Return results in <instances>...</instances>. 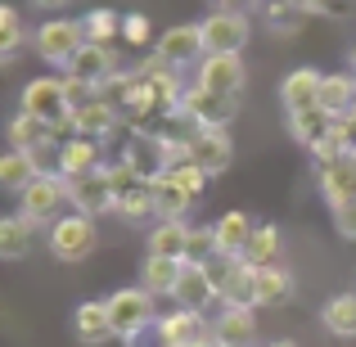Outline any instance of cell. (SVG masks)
<instances>
[{
	"instance_id": "obj_1",
	"label": "cell",
	"mask_w": 356,
	"mask_h": 347,
	"mask_svg": "<svg viewBox=\"0 0 356 347\" xmlns=\"http://www.w3.org/2000/svg\"><path fill=\"white\" fill-rule=\"evenodd\" d=\"M104 302H108V321H113V339H118V343H136L140 334L149 330V325H158V312H154L158 298L149 293L145 284L113 289Z\"/></svg>"
},
{
	"instance_id": "obj_2",
	"label": "cell",
	"mask_w": 356,
	"mask_h": 347,
	"mask_svg": "<svg viewBox=\"0 0 356 347\" xmlns=\"http://www.w3.org/2000/svg\"><path fill=\"white\" fill-rule=\"evenodd\" d=\"M18 212H23L32 226L50 230L63 212H72V194H68V176L59 172H41L23 194H18Z\"/></svg>"
},
{
	"instance_id": "obj_3",
	"label": "cell",
	"mask_w": 356,
	"mask_h": 347,
	"mask_svg": "<svg viewBox=\"0 0 356 347\" xmlns=\"http://www.w3.org/2000/svg\"><path fill=\"white\" fill-rule=\"evenodd\" d=\"M45 243H50V257L54 261H86L90 252L99 248V230H95V217L86 212H63L50 230H45Z\"/></svg>"
},
{
	"instance_id": "obj_4",
	"label": "cell",
	"mask_w": 356,
	"mask_h": 347,
	"mask_svg": "<svg viewBox=\"0 0 356 347\" xmlns=\"http://www.w3.org/2000/svg\"><path fill=\"white\" fill-rule=\"evenodd\" d=\"M32 45L50 68H68L77 59V50L86 45V32H81V18H45L32 32Z\"/></svg>"
},
{
	"instance_id": "obj_5",
	"label": "cell",
	"mask_w": 356,
	"mask_h": 347,
	"mask_svg": "<svg viewBox=\"0 0 356 347\" xmlns=\"http://www.w3.org/2000/svg\"><path fill=\"white\" fill-rule=\"evenodd\" d=\"M18 113H32L41 122H50V127H59V122L72 118V104H68V90H63V77H36L23 86V95H18Z\"/></svg>"
},
{
	"instance_id": "obj_6",
	"label": "cell",
	"mask_w": 356,
	"mask_h": 347,
	"mask_svg": "<svg viewBox=\"0 0 356 347\" xmlns=\"http://www.w3.org/2000/svg\"><path fill=\"white\" fill-rule=\"evenodd\" d=\"M158 347H208L212 343V325L203 312H190V307H172V312L158 316L154 325Z\"/></svg>"
},
{
	"instance_id": "obj_7",
	"label": "cell",
	"mask_w": 356,
	"mask_h": 347,
	"mask_svg": "<svg viewBox=\"0 0 356 347\" xmlns=\"http://www.w3.org/2000/svg\"><path fill=\"white\" fill-rule=\"evenodd\" d=\"M243 81H248V68H243L239 54H203L199 68H194V86L212 90V95H226V99L243 95Z\"/></svg>"
},
{
	"instance_id": "obj_8",
	"label": "cell",
	"mask_w": 356,
	"mask_h": 347,
	"mask_svg": "<svg viewBox=\"0 0 356 347\" xmlns=\"http://www.w3.org/2000/svg\"><path fill=\"white\" fill-rule=\"evenodd\" d=\"M235 108H239V99H226V95H212V90H203V86H185V95H181V113L185 122H190L194 131L199 127H230V118H235Z\"/></svg>"
},
{
	"instance_id": "obj_9",
	"label": "cell",
	"mask_w": 356,
	"mask_h": 347,
	"mask_svg": "<svg viewBox=\"0 0 356 347\" xmlns=\"http://www.w3.org/2000/svg\"><path fill=\"white\" fill-rule=\"evenodd\" d=\"M190 145H194V163L217 181V176L230 172L235 163V140H230V127H199L190 131Z\"/></svg>"
},
{
	"instance_id": "obj_10",
	"label": "cell",
	"mask_w": 356,
	"mask_h": 347,
	"mask_svg": "<svg viewBox=\"0 0 356 347\" xmlns=\"http://www.w3.org/2000/svg\"><path fill=\"white\" fill-rule=\"evenodd\" d=\"M154 54L163 63H172V68H199V59L208 54V50H203L199 23H176V27H167V32L154 41Z\"/></svg>"
},
{
	"instance_id": "obj_11",
	"label": "cell",
	"mask_w": 356,
	"mask_h": 347,
	"mask_svg": "<svg viewBox=\"0 0 356 347\" xmlns=\"http://www.w3.org/2000/svg\"><path fill=\"white\" fill-rule=\"evenodd\" d=\"M199 32H203V50L208 54H239L248 45V14H221V9H212L199 23Z\"/></svg>"
},
{
	"instance_id": "obj_12",
	"label": "cell",
	"mask_w": 356,
	"mask_h": 347,
	"mask_svg": "<svg viewBox=\"0 0 356 347\" xmlns=\"http://www.w3.org/2000/svg\"><path fill=\"white\" fill-rule=\"evenodd\" d=\"M68 194H72V212H86V217H108L118 212V199H113V185H108V172H86L77 181H68Z\"/></svg>"
},
{
	"instance_id": "obj_13",
	"label": "cell",
	"mask_w": 356,
	"mask_h": 347,
	"mask_svg": "<svg viewBox=\"0 0 356 347\" xmlns=\"http://www.w3.org/2000/svg\"><path fill=\"white\" fill-rule=\"evenodd\" d=\"M118 72V54H113V45H95V41H86L77 50V59L63 68V77H72V81H86V86H104L108 77Z\"/></svg>"
},
{
	"instance_id": "obj_14",
	"label": "cell",
	"mask_w": 356,
	"mask_h": 347,
	"mask_svg": "<svg viewBox=\"0 0 356 347\" xmlns=\"http://www.w3.org/2000/svg\"><path fill=\"white\" fill-rule=\"evenodd\" d=\"M321 81H325V72L312 68V63L289 72V77L280 81V104H284V113H302V108L321 104Z\"/></svg>"
},
{
	"instance_id": "obj_15",
	"label": "cell",
	"mask_w": 356,
	"mask_h": 347,
	"mask_svg": "<svg viewBox=\"0 0 356 347\" xmlns=\"http://www.w3.org/2000/svg\"><path fill=\"white\" fill-rule=\"evenodd\" d=\"M316 190H321V199L330 203V208L352 203V199H356V154L339 158V163L316 167Z\"/></svg>"
},
{
	"instance_id": "obj_16",
	"label": "cell",
	"mask_w": 356,
	"mask_h": 347,
	"mask_svg": "<svg viewBox=\"0 0 356 347\" xmlns=\"http://www.w3.org/2000/svg\"><path fill=\"white\" fill-rule=\"evenodd\" d=\"M104 167V145H99L95 136H72L59 145V176H68V181H77V176L86 172H99Z\"/></svg>"
},
{
	"instance_id": "obj_17",
	"label": "cell",
	"mask_w": 356,
	"mask_h": 347,
	"mask_svg": "<svg viewBox=\"0 0 356 347\" xmlns=\"http://www.w3.org/2000/svg\"><path fill=\"white\" fill-rule=\"evenodd\" d=\"M257 334V307H221V316L212 321V343L221 347H248Z\"/></svg>"
},
{
	"instance_id": "obj_18",
	"label": "cell",
	"mask_w": 356,
	"mask_h": 347,
	"mask_svg": "<svg viewBox=\"0 0 356 347\" xmlns=\"http://www.w3.org/2000/svg\"><path fill=\"white\" fill-rule=\"evenodd\" d=\"M72 122H77V131H81V136L108 140V136H113V131L122 127V108L113 104V99L95 95V99H86L81 108H72Z\"/></svg>"
},
{
	"instance_id": "obj_19",
	"label": "cell",
	"mask_w": 356,
	"mask_h": 347,
	"mask_svg": "<svg viewBox=\"0 0 356 347\" xmlns=\"http://www.w3.org/2000/svg\"><path fill=\"white\" fill-rule=\"evenodd\" d=\"M176 307H190V312H203L208 316V307H217V289H212V280H208V271L203 266H190L185 261V271H181V284H176Z\"/></svg>"
},
{
	"instance_id": "obj_20",
	"label": "cell",
	"mask_w": 356,
	"mask_h": 347,
	"mask_svg": "<svg viewBox=\"0 0 356 347\" xmlns=\"http://www.w3.org/2000/svg\"><path fill=\"white\" fill-rule=\"evenodd\" d=\"M321 108H325L334 122L348 118L352 108H356V72H352V68L325 72V81H321Z\"/></svg>"
},
{
	"instance_id": "obj_21",
	"label": "cell",
	"mask_w": 356,
	"mask_h": 347,
	"mask_svg": "<svg viewBox=\"0 0 356 347\" xmlns=\"http://www.w3.org/2000/svg\"><path fill=\"white\" fill-rule=\"evenodd\" d=\"M72 330H77V339L86 343V347L113 339V321H108V302H104V298H90V302H81L77 312H72Z\"/></svg>"
},
{
	"instance_id": "obj_22",
	"label": "cell",
	"mask_w": 356,
	"mask_h": 347,
	"mask_svg": "<svg viewBox=\"0 0 356 347\" xmlns=\"http://www.w3.org/2000/svg\"><path fill=\"white\" fill-rule=\"evenodd\" d=\"M212 230H217V248L226 252V257H243V248H248V239H252V217L248 212H239V208H230V212H221L217 221H212Z\"/></svg>"
},
{
	"instance_id": "obj_23",
	"label": "cell",
	"mask_w": 356,
	"mask_h": 347,
	"mask_svg": "<svg viewBox=\"0 0 356 347\" xmlns=\"http://www.w3.org/2000/svg\"><path fill=\"white\" fill-rule=\"evenodd\" d=\"M41 176V163H36V154H23V149H9V154H0V190L5 194H23L27 185Z\"/></svg>"
},
{
	"instance_id": "obj_24",
	"label": "cell",
	"mask_w": 356,
	"mask_h": 347,
	"mask_svg": "<svg viewBox=\"0 0 356 347\" xmlns=\"http://www.w3.org/2000/svg\"><path fill=\"white\" fill-rule=\"evenodd\" d=\"M252 293L257 307H284L293 298V275L284 266H252Z\"/></svg>"
},
{
	"instance_id": "obj_25",
	"label": "cell",
	"mask_w": 356,
	"mask_h": 347,
	"mask_svg": "<svg viewBox=\"0 0 356 347\" xmlns=\"http://www.w3.org/2000/svg\"><path fill=\"white\" fill-rule=\"evenodd\" d=\"M36 243V226L23 217V212H9L0 217V257L5 261H23Z\"/></svg>"
},
{
	"instance_id": "obj_26",
	"label": "cell",
	"mask_w": 356,
	"mask_h": 347,
	"mask_svg": "<svg viewBox=\"0 0 356 347\" xmlns=\"http://www.w3.org/2000/svg\"><path fill=\"white\" fill-rule=\"evenodd\" d=\"M190 208H194V199L181 190V181H176L172 172L154 176V212H158V221H185Z\"/></svg>"
},
{
	"instance_id": "obj_27",
	"label": "cell",
	"mask_w": 356,
	"mask_h": 347,
	"mask_svg": "<svg viewBox=\"0 0 356 347\" xmlns=\"http://www.w3.org/2000/svg\"><path fill=\"white\" fill-rule=\"evenodd\" d=\"M185 243H190V221H158V226L149 230L145 248H149V257L185 261Z\"/></svg>"
},
{
	"instance_id": "obj_28",
	"label": "cell",
	"mask_w": 356,
	"mask_h": 347,
	"mask_svg": "<svg viewBox=\"0 0 356 347\" xmlns=\"http://www.w3.org/2000/svg\"><path fill=\"white\" fill-rule=\"evenodd\" d=\"M181 271H185V261H172V257H145V261H140V284H145L154 298H172L176 284H181Z\"/></svg>"
},
{
	"instance_id": "obj_29",
	"label": "cell",
	"mask_w": 356,
	"mask_h": 347,
	"mask_svg": "<svg viewBox=\"0 0 356 347\" xmlns=\"http://www.w3.org/2000/svg\"><path fill=\"white\" fill-rule=\"evenodd\" d=\"M330 131H334V118L325 113L321 104H316V108H302V113H289V136H293L307 154H312V149L321 145Z\"/></svg>"
},
{
	"instance_id": "obj_30",
	"label": "cell",
	"mask_w": 356,
	"mask_h": 347,
	"mask_svg": "<svg viewBox=\"0 0 356 347\" xmlns=\"http://www.w3.org/2000/svg\"><path fill=\"white\" fill-rule=\"evenodd\" d=\"M54 140V127L32 113H14L9 118V149H23V154H36L41 145Z\"/></svg>"
},
{
	"instance_id": "obj_31",
	"label": "cell",
	"mask_w": 356,
	"mask_h": 347,
	"mask_svg": "<svg viewBox=\"0 0 356 347\" xmlns=\"http://www.w3.org/2000/svg\"><path fill=\"white\" fill-rule=\"evenodd\" d=\"M321 325L334 339H356V293H334L321 307Z\"/></svg>"
},
{
	"instance_id": "obj_32",
	"label": "cell",
	"mask_w": 356,
	"mask_h": 347,
	"mask_svg": "<svg viewBox=\"0 0 356 347\" xmlns=\"http://www.w3.org/2000/svg\"><path fill=\"white\" fill-rule=\"evenodd\" d=\"M122 18L127 14H118V9H90V14L81 18V32H86V41H95V45H113L122 36Z\"/></svg>"
},
{
	"instance_id": "obj_33",
	"label": "cell",
	"mask_w": 356,
	"mask_h": 347,
	"mask_svg": "<svg viewBox=\"0 0 356 347\" xmlns=\"http://www.w3.org/2000/svg\"><path fill=\"white\" fill-rule=\"evenodd\" d=\"M118 217H127V221L158 217L154 212V181H136L127 194H118Z\"/></svg>"
},
{
	"instance_id": "obj_34",
	"label": "cell",
	"mask_w": 356,
	"mask_h": 347,
	"mask_svg": "<svg viewBox=\"0 0 356 347\" xmlns=\"http://www.w3.org/2000/svg\"><path fill=\"white\" fill-rule=\"evenodd\" d=\"M243 261L248 266H275L280 261V230L275 226H257L248 239V248H243Z\"/></svg>"
},
{
	"instance_id": "obj_35",
	"label": "cell",
	"mask_w": 356,
	"mask_h": 347,
	"mask_svg": "<svg viewBox=\"0 0 356 347\" xmlns=\"http://www.w3.org/2000/svg\"><path fill=\"white\" fill-rule=\"evenodd\" d=\"M27 32H23V18H18V5H0V54L14 59L23 50Z\"/></svg>"
},
{
	"instance_id": "obj_36",
	"label": "cell",
	"mask_w": 356,
	"mask_h": 347,
	"mask_svg": "<svg viewBox=\"0 0 356 347\" xmlns=\"http://www.w3.org/2000/svg\"><path fill=\"white\" fill-rule=\"evenodd\" d=\"M217 230L212 226H190V243H185V261L190 266H208L212 257H217Z\"/></svg>"
},
{
	"instance_id": "obj_37",
	"label": "cell",
	"mask_w": 356,
	"mask_h": 347,
	"mask_svg": "<svg viewBox=\"0 0 356 347\" xmlns=\"http://www.w3.org/2000/svg\"><path fill=\"white\" fill-rule=\"evenodd\" d=\"M172 176H176V181H181V190H185V194H190V199H194V203H199V199H203V194H208V181H212V176H208V172H203V167H199V163H181V167H172Z\"/></svg>"
},
{
	"instance_id": "obj_38",
	"label": "cell",
	"mask_w": 356,
	"mask_h": 347,
	"mask_svg": "<svg viewBox=\"0 0 356 347\" xmlns=\"http://www.w3.org/2000/svg\"><path fill=\"white\" fill-rule=\"evenodd\" d=\"M239 266H243V257H226V252H217V257H212L203 271H208L212 289H217V293H226V289H230V280L239 275Z\"/></svg>"
},
{
	"instance_id": "obj_39",
	"label": "cell",
	"mask_w": 356,
	"mask_h": 347,
	"mask_svg": "<svg viewBox=\"0 0 356 347\" xmlns=\"http://www.w3.org/2000/svg\"><path fill=\"white\" fill-rule=\"evenodd\" d=\"M122 41H127V45H149V41H154V23H149V14L131 9V14L122 18Z\"/></svg>"
},
{
	"instance_id": "obj_40",
	"label": "cell",
	"mask_w": 356,
	"mask_h": 347,
	"mask_svg": "<svg viewBox=\"0 0 356 347\" xmlns=\"http://www.w3.org/2000/svg\"><path fill=\"white\" fill-rule=\"evenodd\" d=\"M302 9H293V5H284V0H280V5H270L266 9V23L270 27H275V32H289V36H293L298 32V27H302Z\"/></svg>"
},
{
	"instance_id": "obj_41",
	"label": "cell",
	"mask_w": 356,
	"mask_h": 347,
	"mask_svg": "<svg viewBox=\"0 0 356 347\" xmlns=\"http://www.w3.org/2000/svg\"><path fill=\"white\" fill-rule=\"evenodd\" d=\"M330 217H334V230H339L343 239L356 243V199H352V203H339V208H330Z\"/></svg>"
},
{
	"instance_id": "obj_42",
	"label": "cell",
	"mask_w": 356,
	"mask_h": 347,
	"mask_svg": "<svg viewBox=\"0 0 356 347\" xmlns=\"http://www.w3.org/2000/svg\"><path fill=\"white\" fill-rule=\"evenodd\" d=\"M261 0H212V9H221V14H248V9H257Z\"/></svg>"
},
{
	"instance_id": "obj_43",
	"label": "cell",
	"mask_w": 356,
	"mask_h": 347,
	"mask_svg": "<svg viewBox=\"0 0 356 347\" xmlns=\"http://www.w3.org/2000/svg\"><path fill=\"white\" fill-rule=\"evenodd\" d=\"M284 5H293V9H302L307 18L312 14H325V5H330V0H284Z\"/></svg>"
},
{
	"instance_id": "obj_44",
	"label": "cell",
	"mask_w": 356,
	"mask_h": 347,
	"mask_svg": "<svg viewBox=\"0 0 356 347\" xmlns=\"http://www.w3.org/2000/svg\"><path fill=\"white\" fill-rule=\"evenodd\" d=\"M325 14H330V18H348L352 14V0H330V5H325Z\"/></svg>"
},
{
	"instance_id": "obj_45",
	"label": "cell",
	"mask_w": 356,
	"mask_h": 347,
	"mask_svg": "<svg viewBox=\"0 0 356 347\" xmlns=\"http://www.w3.org/2000/svg\"><path fill=\"white\" fill-rule=\"evenodd\" d=\"M36 9H63V5H72V0H32Z\"/></svg>"
},
{
	"instance_id": "obj_46",
	"label": "cell",
	"mask_w": 356,
	"mask_h": 347,
	"mask_svg": "<svg viewBox=\"0 0 356 347\" xmlns=\"http://www.w3.org/2000/svg\"><path fill=\"white\" fill-rule=\"evenodd\" d=\"M266 347H298L293 339H280V343H266Z\"/></svg>"
},
{
	"instance_id": "obj_47",
	"label": "cell",
	"mask_w": 356,
	"mask_h": 347,
	"mask_svg": "<svg viewBox=\"0 0 356 347\" xmlns=\"http://www.w3.org/2000/svg\"><path fill=\"white\" fill-rule=\"evenodd\" d=\"M348 68H352V72H356V50H352V59H348Z\"/></svg>"
},
{
	"instance_id": "obj_48",
	"label": "cell",
	"mask_w": 356,
	"mask_h": 347,
	"mask_svg": "<svg viewBox=\"0 0 356 347\" xmlns=\"http://www.w3.org/2000/svg\"><path fill=\"white\" fill-rule=\"evenodd\" d=\"M208 347H221V343H208Z\"/></svg>"
},
{
	"instance_id": "obj_49",
	"label": "cell",
	"mask_w": 356,
	"mask_h": 347,
	"mask_svg": "<svg viewBox=\"0 0 356 347\" xmlns=\"http://www.w3.org/2000/svg\"><path fill=\"white\" fill-rule=\"evenodd\" d=\"M352 113H356V108H352Z\"/></svg>"
},
{
	"instance_id": "obj_50",
	"label": "cell",
	"mask_w": 356,
	"mask_h": 347,
	"mask_svg": "<svg viewBox=\"0 0 356 347\" xmlns=\"http://www.w3.org/2000/svg\"><path fill=\"white\" fill-rule=\"evenodd\" d=\"M248 347H252V343H248Z\"/></svg>"
}]
</instances>
